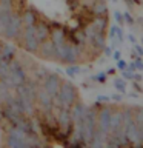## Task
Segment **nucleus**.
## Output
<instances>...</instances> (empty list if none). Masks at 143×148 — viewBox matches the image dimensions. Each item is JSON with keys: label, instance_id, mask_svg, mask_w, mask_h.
<instances>
[{"label": "nucleus", "instance_id": "obj_2", "mask_svg": "<svg viewBox=\"0 0 143 148\" xmlns=\"http://www.w3.org/2000/svg\"><path fill=\"white\" fill-rule=\"evenodd\" d=\"M97 128V113L95 110H86L85 117H83V125H82V140L85 145L91 142L94 131Z\"/></svg>", "mask_w": 143, "mask_h": 148}, {"label": "nucleus", "instance_id": "obj_27", "mask_svg": "<svg viewBox=\"0 0 143 148\" xmlns=\"http://www.w3.org/2000/svg\"><path fill=\"white\" fill-rule=\"evenodd\" d=\"M114 17H115V20H117L118 25H122V22H123V16L120 14V11H114Z\"/></svg>", "mask_w": 143, "mask_h": 148}, {"label": "nucleus", "instance_id": "obj_6", "mask_svg": "<svg viewBox=\"0 0 143 148\" xmlns=\"http://www.w3.org/2000/svg\"><path fill=\"white\" fill-rule=\"evenodd\" d=\"M8 145L12 147V148L26 147V134L17 127L11 128L9 130V136H8Z\"/></svg>", "mask_w": 143, "mask_h": 148}, {"label": "nucleus", "instance_id": "obj_4", "mask_svg": "<svg viewBox=\"0 0 143 148\" xmlns=\"http://www.w3.org/2000/svg\"><path fill=\"white\" fill-rule=\"evenodd\" d=\"M22 25H23L22 18L18 16L11 14V17H9V20H8V25H6V29H5V36L11 40L17 39L22 32Z\"/></svg>", "mask_w": 143, "mask_h": 148}, {"label": "nucleus", "instance_id": "obj_39", "mask_svg": "<svg viewBox=\"0 0 143 148\" xmlns=\"http://www.w3.org/2000/svg\"><path fill=\"white\" fill-rule=\"evenodd\" d=\"M112 56H114V59H115V60H118V59H120V51H114V54H112Z\"/></svg>", "mask_w": 143, "mask_h": 148}, {"label": "nucleus", "instance_id": "obj_20", "mask_svg": "<svg viewBox=\"0 0 143 148\" xmlns=\"http://www.w3.org/2000/svg\"><path fill=\"white\" fill-rule=\"evenodd\" d=\"M52 42H54V45L57 46V45H62L65 43V31L63 29H54L52 31Z\"/></svg>", "mask_w": 143, "mask_h": 148}, {"label": "nucleus", "instance_id": "obj_32", "mask_svg": "<svg viewBox=\"0 0 143 148\" xmlns=\"http://www.w3.org/2000/svg\"><path fill=\"white\" fill-rule=\"evenodd\" d=\"M136 68H138V69H143V62H142V59L138 57L137 60H136Z\"/></svg>", "mask_w": 143, "mask_h": 148}, {"label": "nucleus", "instance_id": "obj_19", "mask_svg": "<svg viewBox=\"0 0 143 148\" xmlns=\"http://www.w3.org/2000/svg\"><path fill=\"white\" fill-rule=\"evenodd\" d=\"M123 37H125L123 31L118 25L111 26V39H112V43H115V42H123Z\"/></svg>", "mask_w": 143, "mask_h": 148}, {"label": "nucleus", "instance_id": "obj_3", "mask_svg": "<svg viewBox=\"0 0 143 148\" xmlns=\"http://www.w3.org/2000/svg\"><path fill=\"white\" fill-rule=\"evenodd\" d=\"M55 57L60 59L62 62L66 63H74L77 60V48H74L71 45L62 43L55 46Z\"/></svg>", "mask_w": 143, "mask_h": 148}, {"label": "nucleus", "instance_id": "obj_8", "mask_svg": "<svg viewBox=\"0 0 143 148\" xmlns=\"http://www.w3.org/2000/svg\"><path fill=\"white\" fill-rule=\"evenodd\" d=\"M59 88H60V79L57 74H48L45 76V80H43V90L48 92V94L52 97L57 96L59 92Z\"/></svg>", "mask_w": 143, "mask_h": 148}, {"label": "nucleus", "instance_id": "obj_13", "mask_svg": "<svg viewBox=\"0 0 143 148\" xmlns=\"http://www.w3.org/2000/svg\"><path fill=\"white\" fill-rule=\"evenodd\" d=\"M34 36H35V39L39 40V43H40V42H43V40H46V39H48V36H49L48 26L43 25V23L34 26Z\"/></svg>", "mask_w": 143, "mask_h": 148}, {"label": "nucleus", "instance_id": "obj_17", "mask_svg": "<svg viewBox=\"0 0 143 148\" xmlns=\"http://www.w3.org/2000/svg\"><path fill=\"white\" fill-rule=\"evenodd\" d=\"M11 11H6V9H0V36L5 34V29H6L8 20L11 17Z\"/></svg>", "mask_w": 143, "mask_h": 148}, {"label": "nucleus", "instance_id": "obj_29", "mask_svg": "<svg viewBox=\"0 0 143 148\" xmlns=\"http://www.w3.org/2000/svg\"><path fill=\"white\" fill-rule=\"evenodd\" d=\"M123 77H125V79H128V80H129V79H134V73H132V71H126V69H123Z\"/></svg>", "mask_w": 143, "mask_h": 148}, {"label": "nucleus", "instance_id": "obj_14", "mask_svg": "<svg viewBox=\"0 0 143 148\" xmlns=\"http://www.w3.org/2000/svg\"><path fill=\"white\" fill-rule=\"evenodd\" d=\"M85 113H86V108L83 106L82 103H77V105H74V111L71 113L72 116V119H74V122L78 123V122H82L83 117H85Z\"/></svg>", "mask_w": 143, "mask_h": 148}, {"label": "nucleus", "instance_id": "obj_40", "mask_svg": "<svg viewBox=\"0 0 143 148\" xmlns=\"http://www.w3.org/2000/svg\"><path fill=\"white\" fill-rule=\"evenodd\" d=\"M2 48H3V46H2V43H0V53H2Z\"/></svg>", "mask_w": 143, "mask_h": 148}, {"label": "nucleus", "instance_id": "obj_41", "mask_svg": "<svg viewBox=\"0 0 143 148\" xmlns=\"http://www.w3.org/2000/svg\"><path fill=\"white\" fill-rule=\"evenodd\" d=\"M112 2H117V0H112Z\"/></svg>", "mask_w": 143, "mask_h": 148}, {"label": "nucleus", "instance_id": "obj_25", "mask_svg": "<svg viewBox=\"0 0 143 148\" xmlns=\"http://www.w3.org/2000/svg\"><path fill=\"white\" fill-rule=\"evenodd\" d=\"M78 73H80V68H78V66H69V68H66V74H68L69 77L77 76Z\"/></svg>", "mask_w": 143, "mask_h": 148}, {"label": "nucleus", "instance_id": "obj_24", "mask_svg": "<svg viewBox=\"0 0 143 148\" xmlns=\"http://www.w3.org/2000/svg\"><path fill=\"white\" fill-rule=\"evenodd\" d=\"M8 73H9V63L0 60V79H2L3 76H6Z\"/></svg>", "mask_w": 143, "mask_h": 148}, {"label": "nucleus", "instance_id": "obj_28", "mask_svg": "<svg viewBox=\"0 0 143 148\" xmlns=\"http://www.w3.org/2000/svg\"><path fill=\"white\" fill-rule=\"evenodd\" d=\"M123 18L129 23V25H134V18L131 17V14H129V12H125V14H123Z\"/></svg>", "mask_w": 143, "mask_h": 148}, {"label": "nucleus", "instance_id": "obj_16", "mask_svg": "<svg viewBox=\"0 0 143 148\" xmlns=\"http://www.w3.org/2000/svg\"><path fill=\"white\" fill-rule=\"evenodd\" d=\"M92 12L95 16H106L108 14V6L103 0H95L94 2V6H92Z\"/></svg>", "mask_w": 143, "mask_h": 148}, {"label": "nucleus", "instance_id": "obj_35", "mask_svg": "<svg viewBox=\"0 0 143 148\" xmlns=\"http://www.w3.org/2000/svg\"><path fill=\"white\" fill-rule=\"evenodd\" d=\"M111 99H112L114 102H120V100H122V96H120V94H114Z\"/></svg>", "mask_w": 143, "mask_h": 148}, {"label": "nucleus", "instance_id": "obj_31", "mask_svg": "<svg viewBox=\"0 0 143 148\" xmlns=\"http://www.w3.org/2000/svg\"><path fill=\"white\" fill-rule=\"evenodd\" d=\"M99 82H105V79H106V73H99V76L95 77Z\"/></svg>", "mask_w": 143, "mask_h": 148}, {"label": "nucleus", "instance_id": "obj_1", "mask_svg": "<svg viewBox=\"0 0 143 148\" xmlns=\"http://www.w3.org/2000/svg\"><path fill=\"white\" fill-rule=\"evenodd\" d=\"M76 96L77 94H76L74 85L69 82H65V83H60L59 92L54 99L57 102V105H60L62 108H69V106H72L74 102H76Z\"/></svg>", "mask_w": 143, "mask_h": 148}, {"label": "nucleus", "instance_id": "obj_33", "mask_svg": "<svg viewBox=\"0 0 143 148\" xmlns=\"http://www.w3.org/2000/svg\"><path fill=\"white\" fill-rule=\"evenodd\" d=\"M134 45H136V43H134ZM136 53H138V56H143V46L136 45Z\"/></svg>", "mask_w": 143, "mask_h": 148}, {"label": "nucleus", "instance_id": "obj_22", "mask_svg": "<svg viewBox=\"0 0 143 148\" xmlns=\"http://www.w3.org/2000/svg\"><path fill=\"white\" fill-rule=\"evenodd\" d=\"M132 116H134V122L138 127H143V108H137L136 111H132Z\"/></svg>", "mask_w": 143, "mask_h": 148}, {"label": "nucleus", "instance_id": "obj_38", "mask_svg": "<svg viewBox=\"0 0 143 148\" xmlns=\"http://www.w3.org/2000/svg\"><path fill=\"white\" fill-rule=\"evenodd\" d=\"M126 68H129V71H134L136 69V63H129V65H126Z\"/></svg>", "mask_w": 143, "mask_h": 148}, {"label": "nucleus", "instance_id": "obj_36", "mask_svg": "<svg viewBox=\"0 0 143 148\" xmlns=\"http://www.w3.org/2000/svg\"><path fill=\"white\" fill-rule=\"evenodd\" d=\"M128 40L131 42V43H136V42H137V39H136V37H134L132 34H129V36H128Z\"/></svg>", "mask_w": 143, "mask_h": 148}, {"label": "nucleus", "instance_id": "obj_37", "mask_svg": "<svg viewBox=\"0 0 143 148\" xmlns=\"http://www.w3.org/2000/svg\"><path fill=\"white\" fill-rule=\"evenodd\" d=\"M103 49H105V54L106 56H111L112 53H111V48H108V46H103Z\"/></svg>", "mask_w": 143, "mask_h": 148}, {"label": "nucleus", "instance_id": "obj_30", "mask_svg": "<svg viewBox=\"0 0 143 148\" xmlns=\"http://www.w3.org/2000/svg\"><path fill=\"white\" fill-rule=\"evenodd\" d=\"M126 65H128V63L125 62V60H122V59L117 60V66H118L120 69H126Z\"/></svg>", "mask_w": 143, "mask_h": 148}, {"label": "nucleus", "instance_id": "obj_18", "mask_svg": "<svg viewBox=\"0 0 143 148\" xmlns=\"http://www.w3.org/2000/svg\"><path fill=\"white\" fill-rule=\"evenodd\" d=\"M106 16H97V18L94 22H92V25H91V28L94 31H100V32H103L105 31V28H106Z\"/></svg>", "mask_w": 143, "mask_h": 148}, {"label": "nucleus", "instance_id": "obj_21", "mask_svg": "<svg viewBox=\"0 0 143 148\" xmlns=\"http://www.w3.org/2000/svg\"><path fill=\"white\" fill-rule=\"evenodd\" d=\"M22 22H23V25H26V26L35 25V16H34L32 12L26 11L25 14H23V17H22Z\"/></svg>", "mask_w": 143, "mask_h": 148}, {"label": "nucleus", "instance_id": "obj_9", "mask_svg": "<svg viewBox=\"0 0 143 148\" xmlns=\"http://www.w3.org/2000/svg\"><path fill=\"white\" fill-rule=\"evenodd\" d=\"M111 113L112 110L111 108H103L99 114V119H97V128L101 130L103 133L109 134V120H111Z\"/></svg>", "mask_w": 143, "mask_h": 148}, {"label": "nucleus", "instance_id": "obj_7", "mask_svg": "<svg viewBox=\"0 0 143 148\" xmlns=\"http://www.w3.org/2000/svg\"><path fill=\"white\" fill-rule=\"evenodd\" d=\"M23 45H25L26 51H29V53H35V51L39 49L40 43L34 36V25L26 26L25 32H23Z\"/></svg>", "mask_w": 143, "mask_h": 148}, {"label": "nucleus", "instance_id": "obj_11", "mask_svg": "<svg viewBox=\"0 0 143 148\" xmlns=\"http://www.w3.org/2000/svg\"><path fill=\"white\" fill-rule=\"evenodd\" d=\"M42 45H39L40 48V54L43 56L45 59H52L55 57V45L52 40H43L40 42Z\"/></svg>", "mask_w": 143, "mask_h": 148}, {"label": "nucleus", "instance_id": "obj_5", "mask_svg": "<svg viewBox=\"0 0 143 148\" xmlns=\"http://www.w3.org/2000/svg\"><path fill=\"white\" fill-rule=\"evenodd\" d=\"M9 77H11V80L16 86L26 80V73L22 68L20 62H17V60H11L9 62Z\"/></svg>", "mask_w": 143, "mask_h": 148}, {"label": "nucleus", "instance_id": "obj_23", "mask_svg": "<svg viewBox=\"0 0 143 148\" xmlns=\"http://www.w3.org/2000/svg\"><path fill=\"white\" fill-rule=\"evenodd\" d=\"M114 86L117 88L120 92H125V91H126V82H125L123 79H115V80H114Z\"/></svg>", "mask_w": 143, "mask_h": 148}, {"label": "nucleus", "instance_id": "obj_34", "mask_svg": "<svg viewBox=\"0 0 143 148\" xmlns=\"http://www.w3.org/2000/svg\"><path fill=\"white\" fill-rule=\"evenodd\" d=\"M97 99H99V102H109V97L108 96H99Z\"/></svg>", "mask_w": 143, "mask_h": 148}, {"label": "nucleus", "instance_id": "obj_26", "mask_svg": "<svg viewBox=\"0 0 143 148\" xmlns=\"http://www.w3.org/2000/svg\"><path fill=\"white\" fill-rule=\"evenodd\" d=\"M0 9L11 11V0H0Z\"/></svg>", "mask_w": 143, "mask_h": 148}, {"label": "nucleus", "instance_id": "obj_15", "mask_svg": "<svg viewBox=\"0 0 143 148\" xmlns=\"http://www.w3.org/2000/svg\"><path fill=\"white\" fill-rule=\"evenodd\" d=\"M14 56H16V49L12 48V46H3L2 48V53H0V60H3V62H11L14 60Z\"/></svg>", "mask_w": 143, "mask_h": 148}, {"label": "nucleus", "instance_id": "obj_10", "mask_svg": "<svg viewBox=\"0 0 143 148\" xmlns=\"http://www.w3.org/2000/svg\"><path fill=\"white\" fill-rule=\"evenodd\" d=\"M35 99L39 100L40 106H42L45 111H51V108H52V105H54V99H52V97H51L45 90H42V91L39 90V91H37Z\"/></svg>", "mask_w": 143, "mask_h": 148}, {"label": "nucleus", "instance_id": "obj_12", "mask_svg": "<svg viewBox=\"0 0 143 148\" xmlns=\"http://www.w3.org/2000/svg\"><path fill=\"white\" fill-rule=\"evenodd\" d=\"M59 123L62 125V128H65V131L69 133L71 130V123H72V116H71V111L68 108H63L62 113L59 116Z\"/></svg>", "mask_w": 143, "mask_h": 148}]
</instances>
